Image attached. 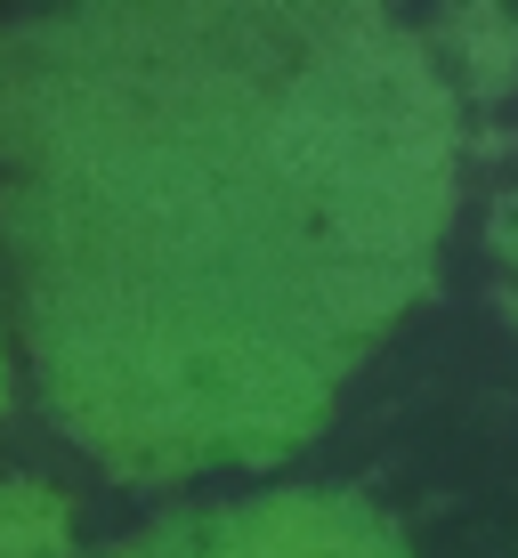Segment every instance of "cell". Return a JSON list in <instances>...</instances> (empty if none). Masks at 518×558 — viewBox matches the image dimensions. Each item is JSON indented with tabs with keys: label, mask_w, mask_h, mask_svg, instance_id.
Masks as SVG:
<instances>
[{
	"label": "cell",
	"mask_w": 518,
	"mask_h": 558,
	"mask_svg": "<svg viewBox=\"0 0 518 558\" xmlns=\"http://www.w3.org/2000/svg\"><path fill=\"white\" fill-rule=\"evenodd\" d=\"M49 502H41V494H25V486H0V558H41L49 550Z\"/></svg>",
	"instance_id": "6da1fadb"
}]
</instances>
